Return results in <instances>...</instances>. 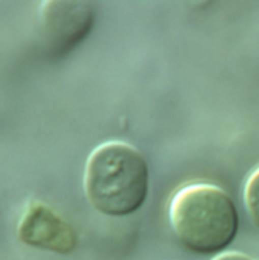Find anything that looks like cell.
<instances>
[{
    "label": "cell",
    "instance_id": "cell-4",
    "mask_svg": "<svg viewBox=\"0 0 259 260\" xmlns=\"http://www.w3.org/2000/svg\"><path fill=\"white\" fill-rule=\"evenodd\" d=\"M17 232L20 241L26 245L58 254L72 253L78 244L75 229L40 201H31L26 206Z\"/></svg>",
    "mask_w": 259,
    "mask_h": 260
},
{
    "label": "cell",
    "instance_id": "cell-1",
    "mask_svg": "<svg viewBox=\"0 0 259 260\" xmlns=\"http://www.w3.org/2000/svg\"><path fill=\"white\" fill-rule=\"evenodd\" d=\"M82 183L85 198L96 212L111 218L130 216L148 198V163L134 146L105 142L90 152Z\"/></svg>",
    "mask_w": 259,
    "mask_h": 260
},
{
    "label": "cell",
    "instance_id": "cell-2",
    "mask_svg": "<svg viewBox=\"0 0 259 260\" xmlns=\"http://www.w3.org/2000/svg\"><path fill=\"white\" fill-rule=\"evenodd\" d=\"M168 218L179 242L202 256L221 254L235 241L240 218L231 195L217 184L182 186L169 200Z\"/></svg>",
    "mask_w": 259,
    "mask_h": 260
},
{
    "label": "cell",
    "instance_id": "cell-6",
    "mask_svg": "<svg viewBox=\"0 0 259 260\" xmlns=\"http://www.w3.org/2000/svg\"><path fill=\"white\" fill-rule=\"evenodd\" d=\"M212 260H256L247 254L238 253V251H224L221 254H217Z\"/></svg>",
    "mask_w": 259,
    "mask_h": 260
},
{
    "label": "cell",
    "instance_id": "cell-3",
    "mask_svg": "<svg viewBox=\"0 0 259 260\" xmlns=\"http://www.w3.org/2000/svg\"><path fill=\"white\" fill-rule=\"evenodd\" d=\"M93 23L95 8L89 2H41L35 26L37 46L44 56L60 58L90 34Z\"/></svg>",
    "mask_w": 259,
    "mask_h": 260
},
{
    "label": "cell",
    "instance_id": "cell-5",
    "mask_svg": "<svg viewBox=\"0 0 259 260\" xmlns=\"http://www.w3.org/2000/svg\"><path fill=\"white\" fill-rule=\"evenodd\" d=\"M244 204H246L250 219L259 229V166L246 180Z\"/></svg>",
    "mask_w": 259,
    "mask_h": 260
}]
</instances>
